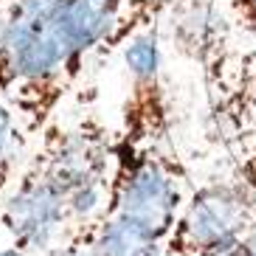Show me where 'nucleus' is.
I'll return each mask as SVG.
<instances>
[{
    "instance_id": "obj_1",
    "label": "nucleus",
    "mask_w": 256,
    "mask_h": 256,
    "mask_svg": "<svg viewBox=\"0 0 256 256\" xmlns=\"http://www.w3.org/2000/svg\"><path fill=\"white\" fill-rule=\"evenodd\" d=\"M124 60L130 88L116 127L113 174L102 211L130 220L166 242L194 186L174 141L158 20L127 40Z\"/></svg>"
},
{
    "instance_id": "obj_2",
    "label": "nucleus",
    "mask_w": 256,
    "mask_h": 256,
    "mask_svg": "<svg viewBox=\"0 0 256 256\" xmlns=\"http://www.w3.org/2000/svg\"><path fill=\"white\" fill-rule=\"evenodd\" d=\"M74 84L60 0H8L0 23V98L31 138L56 121Z\"/></svg>"
},
{
    "instance_id": "obj_3",
    "label": "nucleus",
    "mask_w": 256,
    "mask_h": 256,
    "mask_svg": "<svg viewBox=\"0 0 256 256\" xmlns=\"http://www.w3.org/2000/svg\"><path fill=\"white\" fill-rule=\"evenodd\" d=\"M116 130L107 127L96 110L74 121H51L40 136L28 164L60 188L70 208L74 226L93 220L107 203L113 174Z\"/></svg>"
},
{
    "instance_id": "obj_4",
    "label": "nucleus",
    "mask_w": 256,
    "mask_h": 256,
    "mask_svg": "<svg viewBox=\"0 0 256 256\" xmlns=\"http://www.w3.org/2000/svg\"><path fill=\"white\" fill-rule=\"evenodd\" d=\"M256 222V194L240 172L197 186L174 222L166 256H228Z\"/></svg>"
},
{
    "instance_id": "obj_5",
    "label": "nucleus",
    "mask_w": 256,
    "mask_h": 256,
    "mask_svg": "<svg viewBox=\"0 0 256 256\" xmlns=\"http://www.w3.org/2000/svg\"><path fill=\"white\" fill-rule=\"evenodd\" d=\"M0 228L28 256L54 248L74 228L68 200L42 172L26 160L17 180L0 200Z\"/></svg>"
},
{
    "instance_id": "obj_6",
    "label": "nucleus",
    "mask_w": 256,
    "mask_h": 256,
    "mask_svg": "<svg viewBox=\"0 0 256 256\" xmlns=\"http://www.w3.org/2000/svg\"><path fill=\"white\" fill-rule=\"evenodd\" d=\"M130 0H60V28L68 46L70 74L79 82L90 56L107 42H118Z\"/></svg>"
},
{
    "instance_id": "obj_7",
    "label": "nucleus",
    "mask_w": 256,
    "mask_h": 256,
    "mask_svg": "<svg viewBox=\"0 0 256 256\" xmlns=\"http://www.w3.org/2000/svg\"><path fill=\"white\" fill-rule=\"evenodd\" d=\"M231 17L217 0H172L169 3V31L172 42L183 56L214 68L222 62L231 40Z\"/></svg>"
},
{
    "instance_id": "obj_8",
    "label": "nucleus",
    "mask_w": 256,
    "mask_h": 256,
    "mask_svg": "<svg viewBox=\"0 0 256 256\" xmlns=\"http://www.w3.org/2000/svg\"><path fill=\"white\" fill-rule=\"evenodd\" d=\"M70 231L88 245L90 256H166V242L160 236L104 211Z\"/></svg>"
},
{
    "instance_id": "obj_9",
    "label": "nucleus",
    "mask_w": 256,
    "mask_h": 256,
    "mask_svg": "<svg viewBox=\"0 0 256 256\" xmlns=\"http://www.w3.org/2000/svg\"><path fill=\"white\" fill-rule=\"evenodd\" d=\"M28 138L31 136L26 132L23 121L17 118V113L8 107L6 98H0V200L14 183L17 169L23 166Z\"/></svg>"
},
{
    "instance_id": "obj_10",
    "label": "nucleus",
    "mask_w": 256,
    "mask_h": 256,
    "mask_svg": "<svg viewBox=\"0 0 256 256\" xmlns=\"http://www.w3.org/2000/svg\"><path fill=\"white\" fill-rule=\"evenodd\" d=\"M234 28L256 40V0H222Z\"/></svg>"
},
{
    "instance_id": "obj_11",
    "label": "nucleus",
    "mask_w": 256,
    "mask_h": 256,
    "mask_svg": "<svg viewBox=\"0 0 256 256\" xmlns=\"http://www.w3.org/2000/svg\"><path fill=\"white\" fill-rule=\"evenodd\" d=\"M40 256H90V250H88V245L74 231H68L62 236V242H56L54 248H48L46 254H40Z\"/></svg>"
},
{
    "instance_id": "obj_12",
    "label": "nucleus",
    "mask_w": 256,
    "mask_h": 256,
    "mask_svg": "<svg viewBox=\"0 0 256 256\" xmlns=\"http://www.w3.org/2000/svg\"><path fill=\"white\" fill-rule=\"evenodd\" d=\"M0 256H28V254L17 245H8V248H0Z\"/></svg>"
},
{
    "instance_id": "obj_13",
    "label": "nucleus",
    "mask_w": 256,
    "mask_h": 256,
    "mask_svg": "<svg viewBox=\"0 0 256 256\" xmlns=\"http://www.w3.org/2000/svg\"><path fill=\"white\" fill-rule=\"evenodd\" d=\"M6 3L8 0H0V23H3V14H6Z\"/></svg>"
}]
</instances>
